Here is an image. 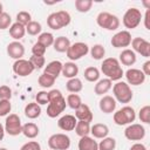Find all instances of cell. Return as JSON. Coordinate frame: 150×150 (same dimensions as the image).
<instances>
[{
  "mask_svg": "<svg viewBox=\"0 0 150 150\" xmlns=\"http://www.w3.org/2000/svg\"><path fill=\"white\" fill-rule=\"evenodd\" d=\"M75 117L77 121H83V122L90 123L94 118V115H93L90 108L87 104L82 103L77 109H75Z\"/></svg>",
  "mask_w": 150,
  "mask_h": 150,
  "instance_id": "d6986e66",
  "label": "cell"
},
{
  "mask_svg": "<svg viewBox=\"0 0 150 150\" xmlns=\"http://www.w3.org/2000/svg\"><path fill=\"white\" fill-rule=\"evenodd\" d=\"M50 150H68L70 146V137L66 134H53L48 138Z\"/></svg>",
  "mask_w": 150,
  "mask_h": 150,
  "instance_id": "52a82bcc",
  "label": "cell"
},
{
  "mask_svg": "<svg viewBox=\"0 0 150 150\" xmlns=\"http://www.w3.org/2000/svg\"><path fill=\"white\" fill-rule=\"evenodd\" d=\"M83 75L88 82H97L100 79V70L96 67H88L84 69Z\"/></svg>",
  "mask_w": 150,
  "mask_h": 150,
  "instance_id": "1f68e13d",
  "label": "cell"
},
{
  "mask_svg": "<svg viewBox=\"0 0 150 150\" xmlns=\"http://www.w3.org/2000/svg\"><path fill=\"white\" fill-rule=\"evenodd\" d=\"M30 21H32V15H30V13H28V12H26V11H21V12H19V13L16 14V22L23 25L25 27H26Z\"/></svg>",
  "mask_w": 150,
  "mask_h": 150,
  "instance_id": "60d3db41",
  "label": "cell"
},
{
  "mask_svg": "<svg viewBox=\"0 0 150 150\" xmlns=\"http://www.w3.org/2000/svg\"><path fill=\"white\" fill-rule=\"evenodd\" d=\"M55 80H56V79H54L53 76L42 73V74L39 76V79H38V83H39V86H41L42 88H50V87L55 83Z\"/></svg>",
  "mask_w": 150,
  "mask_h": 150,
  "instance_id": "d590c367",
  "label": "cell"
},
{
  "mask_svg": "<svg viewBox=\"0 0 150 150\" xmlns=\"http://www.w3.org/2000/svg\"><path fill=\"white\" fill-rule=\"evenodd\" d=\"M70 41L68 38L66 36H57L55 40H54V43H53V47L56 52L59 53H66L70 46Z\"/></svg>",
  "mask_w": 150,
  "mask_h": 150,
  "instance_id": "f1b7e54d",
  "label": "cell"
},
{
  "mask_svg": "<svg viewBox=\"0 0 150 150\" xmlns=\"http://www.w3.org/2000/svg\"><path fill=\"white\" fill-rule=\"evenodd\" d=\"M12 98V89L8 86H0V100H8Z\"/></svg>",
  "mask_w": 150,
  "mask_h": 150,
  "instance_id": "bcb514c9",
  "label": "cell"
},
{
  "mask_svg": "<svg viewBox=\"0 0 150 150\" xmlns=\"http://www.w3.org/2000/svg\"><path fill=\"white\" fill-rule=\"evenodd\" d=\"M66 98L62 96L60 98H56V100H52L48 102V105H47V115L50 117V118H55L56 116H59L61 112L64 111L66 109Z\"/></svg>",
  "mask_w": 150,
  "mask_h": 150,
  "instance_id": "7c38bea8",
  "label": "cell"
},
{
  "mask_svg": "<svg viewBox=\"0 0 150 150\" xmlns=\"http://www.w3.org/2000/svg\"><path fill=\"white\" fill-rule=\"evenodd\" d=\"M41 30H42V27H41V23L38 22V21H34L32 20L27 26H26V33H28L29 35L32 36H35V35H40L41 34Z\"/></svg>",
  "mask_w": 150,
  "mask_h": 150,
  "instance_id": "74e56055",
  "label": "cell"
},
{
  "mask_svg": "<svg viewBox=\"0 0 150 150\" xmlns=\"http://www.w3.org/2000/svg\"><path fill=\"white\" fill-rule=\"evenodd\" d=\"M12 69H13L14 74H16L18 76H21V77L28 76L35 70L33 64L29 62V60H25V59L15 60L12 66Z\"/></svg>",
  "mask_w": 150,
  "mask_h": 150,
  "instance_id": "8fae6325",
  "label": "cell"
},
{
  "mask_svg": "<svg viewBox=\"0 0 150 150\" xmlns=\"http://www.w3.org/2000/svg\"><path fill=\"white\" fill-rule=\"evenodd\" d=\"M0 150H7L6 148H0Z\"/></svg>",
  "mask_w": 150,
  "mask_h": 150,
  "instance_id": "9f6ffc18",
  "label": "cell"
},
{
  "mask_svg": "<svg viewBox=\"0 0 150 150\" xmlns=\"http://www.w3.org/2000/svg\"><path fill=\"white\" fill-rule=\"evenodd\" d=\"M12 25V18L8 13L4 12L1 15H0V29L4 30V29H7L8 27H11Z\"/></svg>",
  "mask_w": 150,
  "mask_h": 150,
  "instance_id": "7bdbcfd3",
  "label": "cell"
},
{
  "mask_svg": "<svg viewBox=\"0 0 150 150\" xmlns=\"http://www.w3.org/2000/svg\"><path fill=\"white\" fill-rule=\"evenodd\" d=\"M144 27L150 30V9L145 11V15H144Z\"/></svg>",
  "mask_w": 150,
  "mask_h": 150,
  "instance_id": "681fc988",
  "label": "cell"
},
{
  "mask_svg": "<svg viewBox=\"0 0 150 150\" xmlns=\"http://www.w3.org/2000/svg\"><path fill=\"white\" fill-rule=\"evenodd\" d=\"M83 88V84H82V81L79 79V77H73V79H69L66 83V89L71 93V94H77L82 90Z\"/></svg>",
  "mask_w": 150,
  "mask_h": 150,
  "instance_id": "f546056e",
  "label": "cell"
},
{
  "mask_svg": "<svg viewBox=\"0 0 150 150\" xmlns=\"http://www.w3.org/2000/svg\"><path fill=\"white\" fill-rule=\"evenodd\" d=\"M138 118L141 122L145 123V124H149L150 123V105H144L139 109L138 111Z\"/></svg>",
  "mask_w": 150,
  "mask_h": 150,
  "instance_id": "ab89813d",
  "label": "cell"
},
{
  "mask_svg": "<svg viewBox=\"0 0 150 150\" xmlns=\"http://www.w3.org/2000/svg\"><path fill=\"white\" fill-rule=\"evenodd\" d=\"M114 122L117 125H127V124H131L135 118H136V112L135 109L130 105H124L123 108H121L117 111H114Z\"/></svg>",
  "mask_w": 150,
  "mask_h": 150,
  "instance_id": "277c9868",
  "label": "cell"
},
{
  "mask_svg": "<svg viewBox=\"0 0 150 150\" xmlns=\"http://www.w3.org/2000/svg\"><path fill=\"white\" fill-rule=\"evenodd\" d=\"M112 88V81L109 79H102L98 80L94 87V91L96 95H104Z\"/></svg>",
  "mask_w": 150,
  "mask_h": 150,
  "instance_id": "cb8c5ba5",
  "label": "cell"
},
{
  "mask_svg": "<svg viewBox=\"0 0 150 150\" xmlns=\"http://www.w3.org/2000/svg\"><path fill=\"white\" fill-rule=\"evenodd\" d=\"M125 79H127V83L130 86H141L144 83L145 81V75L143 74V71L141 69L137 68H129L125 74H124Z\"/></svg>",
  "mask_w": 150,
  "mask_h": 150,
  "instance_id": "9a60e30c",
  "label": "cell"
},
{
  "mask_svg": "<svg viewBox=\"0 0 150 150\" xmlns=\"http://www.w3.org/2000/svg\"><path fill=\"white\" fill-rule=\"evenodd\" d=\"M4 136H5V128H4V125L0 123V141H2Z\"/></svg>",
  "mask_w": 150,
  "mask_h": 150,
  "instance_id": "f5cc1de1",
  "label": "cell"
},
{
  "mask_svg": "<svg viewBox=\"0 0 150 150\" xmlns=\"http://www.w3.org/2000/svg\"><path fill=\"white\" fill-rule=\"evenodd\" d=\"M124 136L129 141H142L145 137V128L139 123H131L125 128Z\"/></svg>",
  "mask_w": 150,
  "mask_h": 150,
  "instance_id": "30bf717a",
  "label": "cell"
},
{
  "mask_svg": "<svg viewBox=\"0 0 150 150\" xmlns=\"http://www.w3.org/2000/svg\"><path fill=\"white\" fill-rule=\"evenodd\" d=\"M66 103H67V105H68L69 108H71V109L75 110V109H77V108L82 104V101H81L80 95H77V94H69V95L67 96Z\"/></svg>",
  "mask_w": 150,
  "mask_h": 150,
  "instance_id": "f35d334b",
  "label": "cell"
},
{
  "mask_svg": "<svg viewBox=\"0 0 150 150\" xmlns=\"http://www.w3.org/2000/svg\"><path fill=\"white\" fill-rule=\"evenodd\" d=\"M77 146L79 150H98V143L90 136L80 137Z\"/></svg>",
  "mask_w": 150,
  "mask_h": 150,
  "instance_id": "7402d4cb",
  "label": "cell"
},
{
  "mask_svg": "<svg viewBox=\"0 0 150 150\" xmlns=\"http://www.w3.org/2000/svg\"><path fill=\"white\" fill-rule=\"evenodd\" d=\"M61 74L67 77V79H73L76 77V75L79 74V67L75 62H66L62 64V71Z\"/></svg>",
  "mask_w": 150,
  "mask_h": 150,
  "instance_id": "d4e9b609",
  "label": "cell"
},
{
  "mask_svg": "<svg viewBox=\"0 0 150 150\" xmlns=\"http://www.w3.org/2000/svg\"><path fill=\"white\" fill-rule=\"evenodd\" d=\"M77 120L74 115H63L57 121V127L63 131H71L75 129Z\"/></svg>",
  "mask_w": 150,
  "mask_h": 150,
  "instance_id": "ac0fdd59",
  "label": "cell"
},
{
  "mask_svg": "<svg viewBox=\"0 0 150 150\" xmlns=\"http://www.w3.org/2000/svg\"><path fill=\"white\" fill-rule=\"evenodd\" d=\"M20 150H41V145L36 141H29V142L25 143L20 148Z\"/></svg>",
  "mask_w": 150,
  "mask_h": 150,
  "instance_id": "c3c4849f",
  "label": "cell"
},
{
  "mask_svg": "<svg viewBox=\"0 0 150 150\" xmlns=\"http://www.w3.org/2000/svg\"><path fill=\"white\" fill-rule=\"evenodd\" d=\"M116 100L112 97V96H109V95H104L101 100H100V103H98V107H100V110L104 114H111L115 111L116 109Z\"/></svg>",
  "mask_w": 150,
  "mask_h": 150,
  "instance_id": "e0dca14e",
  "label": "cell"
},
{
  "mask_svg": "<svg viewBox=\"0 0 150 150\" xmlns=\"http://www.w3.org/2000/svg\"><path fill=\"white\" fill-rule=\"evenodd\" d=\"M141 20H142V13L138 8H135V7L127 9V12L124 13V15L122 18L123 26L128 29L136 28L141 23Z\"/></svg>",
  "mask_w": 150,
  "mask_h": 150,
  "instance_id": "8992f818",
  "label": "cell"
},
{
  "mask_svg": "<svg viewBox=\"0 0 150 150\" xmlns=\"http://www.w3.org/2000/svg\"><path fill=\"white\" fill-rule=\"evenodd\" d=\"M62 62H60L59 60H54V61H50L46 67H45V70L43 73L45 74H48L50 76H53L54 79H57L59 75L61 74L62 71Z\"/></svg>",
  "mask_w": 150,
  "mask_h": 150,
  "instance_id": "ffe728a7",
  "label": "cell"
},
{
  "mask_svg": "<svg viewBox=\"0 0 150 150\" xmlns=\"http://www.w3.org/2000/svg\"><path fill=\"white\" fill-rule=\"evenodd\" d=\"M96 22L101 28L107 30H116L120 27V19L109 12L98 13L96 16Z\"/></svg>",
  "mask_w": 150,
  "mask_h": 150,
  "instance_id": "5b68a950",
  "label": "cell"
},
{
  "mask_svg": "<svg viewBox=\"0 0 150 150\" xmlns=\"http://www.w3.org/2000/svg\"><path fill=\"white\" fill-rule=\"evenodd\" d=\"M114 98L120 103H129L132 100V90L127 82L118 81L112 87Z\"/></svg>",
  "mask_w": 150,
  "mask_h": 150,
  "instance_id": "3957f363",
  "label": "cell"
},
{
  "mask_svg": "<svg viewBox=\"0 0 150 150\" xmlns=\"http://www.w3.org/2000/svg\"><path fill=\"white\" fill-rule=\"evenodd\" d=\"M129 150H148V149L143 143H135V144H132L130 146Z\"/></svg>",
  "mask_w": 150,
  "mask_h": 150,
  "instance_id": "816d5d0a",
  "label": "cell"
},
{
  "mask_svg": "<svg viewBox=\"0 0 150 150\" xmlns=\"http://www.w3.org/2000/svg\"><path fill=\"white\" fill-rule=\"evenodd\" d=\"M88 53H89V47L84 42H75V43H71L69 46L68 50L66 52L67 57L71 62L73 61H76V60H80L81 57L86 56Z\"/></svg>",
  "mask_w": 150,
  "mask_h": 150,
  "instance_id": "9c48e42d",
  "label": "cell"
},
{
  "mask_svg": "<svg viewBox=\"0 0 150 150\" xmlns=\"http://www.w3.org/2000/svg\"><path fill=\"white\" fill-rule=\"evenodd\" d=\"M54 40H55L54 35H53L52 33H48V32H43V33H41V34L38 36V42H40L41 45H43L46 48L53 46Z\"/></svg>",
  "mask_w": 150,
  "mask_h": 150,
  "instance_id": "e575fe53",
  "label": "cell"
},
{
  "mask_svg": "<svg viewBox=\"0 0 150 150\" xmlns=\"http://www.w3.org/2000/svg\"><path fill=\"white\" fill-rule=\"evenodd\" d=\"M131 34L129 30H121V32H117L112 38H111V46L114 48H124V47H128L130 46L131 43Z\"/></svg>",
  "mask_w": 150,
  "mask_h": 150,
  "instance_id": "4fadbf2b",
  "label": "cell"
},
{
  "mask_svg": "<svg viewBox=\"0 0 150 150\" xmlns=\"http://www.w3.org/2000/svg\"><path fill=\"white\" fill-rule=\"evenodd\" d=\"M142 71H143V74H144L145 76L150 75V61H149V60H148V61H145V62L143 63Z\"/></svg>",
  "mask_w": 150,
  "mask_h": 150,
  "instance_id": "f907efd6",
  "label": "cell"
},
{
  "mask_svg": "<svg viewBox=\"0 0 150 150\" xmlns=\"http://www.w3.org/2000/svg\"><path fill=\"white\" fill-rule=\"evenodd\" d=\"M89 53H90V55H91V57L94 60H102L104 57V55H105V49H104V47L102 45L96 43L89 49Z\"/></svg>",
  "mask_w": 150,
  "mask_h": 150,
  "instance_id": "d6a6232c",
  "label": "cell"
},
{
  "mask_svg": "<svg viewBox=\"0 0 150 150\" xmlns=\"http://www.w3.org/2000/svg\"><path fill=\"white\" fill-rule=\"evenodd\" d=\"M4 13V6H2V4L0 2V15Z\"/></svg>",
  "mask_w": 150,
  "mask_h": 150,
  "instance_id": "11a10c76",
  "label": "cell"
},
{
  "mask_svg": "<svg viewBox=\"0 0 150 150\" xmlns=\"http://www.w3.org/2000/svg\"><path fill=\"white\" fill-rule=\"evenodd\" d=\"M143 5L145 6L146 9H150V0H148V1H143Z\"/></svg>",
  "mask_w": 150,
  "mask_h": 150,
  "instance_id": "db71d44e",
  "label": "cell"
},
{
  "mask_svg": "<svg viewBox=\"0 0 150 150\" xmlns=\"http://www.w3.org/2000/svg\"><path fill=\"white\" fill-rule=\"evenodd\" d=\"M136 54L134 53L132 49H123L120 53V61L123 66H132L136 63Z\"/></svg>",
  "mask_w": 150,
  "mask_h": 150,
  "instance_id": "603a6c76",
  "label": "cell"
},
{
  "mask_svg": "<svg viewBox=\"0 0 150 150\" xmlns=\"http://www.w3.org/2000/svg\"><path fill=\"white\" fill-rule=\"evenodd\" d=\"M29 62L33 64L34 69H41L45 67V63H46V60H45V56H36V55H32L30 59H29Z\"/></svg>",
  "mask_w": 150,
  "mask_h": 150,
  "instance_id": "b9f144b4",
  "label": "cell"
},
{
  "mask_svg": "<svg viewBox=\"0 0 150 150\" xmlns=\"http://www.w3.org/2000/svg\"><path fill=\"white\" fill-rule=\"evenodd\" d=\"M25 115L30 120H35L41 115V107L36 102H30L25 107Z\"/></svg>",
  "mask_w": 150,
  "mask_h": 150,
  "instance_id": "83f0119b",
  "label": "cell"
},
{
  "mask_svg": "<svg viewBox=\"0 0 150 150\" xmlns=\"http://www.w3.org/2000/svg\"><path fill=\"white\" fill-rule=\"evenodd\" d=\"M71 16L68 12L66 11H57L48 15L47 18V25L49 28L54 30H59L70 23Z\"/></svg>",
  "mask_w": 150,
  "mask_h": 150,
  "instance_id": "7a4b0ae2",
  "label": "cell"
},
{
  "mask_svg": "<svg viewBox=\"0 0 150 150\" xmlns=\"http://www.w3.org/2000/svg\"><path fill=\"white\" fill-rule=\"evenodd\" d=\"M116 148V139L114 137H104L98 143V150H115Z\"/></svg>",
  "mask_w": 150,
  "mask_h": 150,
  "instance_id": "836d02e7",
  "label": "cell"
},
{
  "mask_svg": "<svg viewBox=\"0 0 150 150\" xmlns=\"http://www.w3.org/2000/svg\"><path fill=\"white\" fill-rule=\"evenodd\" d=\"M74 130H75L76 135L80 136V137L89 136V134H90V123L83 122V121H77Z\"/></svg>",
  "mask_w": 150,
  "mask_h": 150,
  "instance_id": "4dcf8cb0",
  "label": "cell"
},
{
  "mask_svg": "<svg viewBox=\"0 0 150 150\" xmlns=\"http://www.w3.org/2000/svg\"><path fill=\"white\" fill-rule=\"evenodd\" d=\"M90 134L93 135V138H104L109 134V128L107 124L103 123H95L93 127H90Z\"/></svg>",
  "mask_w": 150,
  "mask_h": 150,
  "instance_id": "44dd1931",
  "label": "cell"
},
{
  "mask_svg": "<svg viewBox=\"0 0 150 150\" xmlns=\"http://www.w3.org/2000/svg\"><path fill=\"white\" fill-rule=\"evenodd\" d=\"M46 50H47V48L43 45H41L40 42H35L32 47V53H33V55H36V56H43Z\"/></svg>",
  "mask_w": 150,
  "mask_h": 150,
  "instance_id": "f6af8a7d",
  "label": "cell"
},
{
  "mask_svg": "<svg viewBox=\"0 0 150 150\" xmlns=\"http://www.w3.org/2000/svg\"><path fill=\"white\" fill-rule=\"evenodd\" d=\"M131 47L134 53H138L144 57H149L150 56V42L146 41L143 38H134L131 40Z\"/></svg>",
  "mask_w": 150,
  "mask_h": 150,
  "instance_id": "5bb4252c",
  "label": "cell"
},
{
  "mask_svg": "<svg viewBox=\"0 0 150 150\" xmlns=\"http://www.w3.org/2000/svg\"><path fill=\"white\" fill-rule=\"evenodd\" d=\"M93 1L91 0H75V8L80 13H87L91 9Z\"/></svg>",
  "mask_w": 150,
  "mask_h": 150,
  "instance_id": "8d00e7d4",
  "label": "cell"
},
{
  "mask_svg": "<svg viewBox=\"0 0 150 150\" xmlns=\"http://www.w3.org/2000/svg\"><path fill=\"white\" fill-rule=\"evenodd\" d=\"M26 34V27L19 22H14L9 27V35L15 40L19 41L20 39H22Z\"/></svg>",
  "mask_w": 150,
  "mask_h": 150,
  "instance_id": "484cf974",
  "label": "cell"
},
{
  "mask_svg": "<svg viewBox=\"0 0 150 150\" xmlns=\"http://www.w3.org/2000/svg\"><path fill=\"white\" fill-rule=\"evenodd\" d=\"M35 102L38 104H47L48 103V91H45V90L38 91V94L35 95Z\"/></svg>",
  "mask_w": 150,
  "mask_h": 150,
  "instance_id": "7dc6e473",
  "label": "cell"
},
{
  "mask_svg": "<svg viewBox=\"0 0 150 150\" xmlns=\"http://www.w3.org/2000/svg\"><path fill=\"white\" fill-rule=\"evenodd\" d=\"M7 54L14 60H20L25 55V47L19 41H12L7 45Z\"/></svg>",
  "mask_w": 150,
  "mask_h": 150,
  "instance_id": "2e32d148",
  "label": "cell"
},
{
  "mask_svg": "<svg viewBox=\"0 0 150 150\" xmlns=\"http://www.w3.org/2000/svg\"><path fill=\"white\" fill-rule=\"evenodd\" d=\"M12 110V104L11 101L8 100H0V117L1 116H7Z\"/></svg>",
  "mask_w": 150,
  "mask_h": 150,
  "instance_id": "ee69618b",
  "label": "cell"
},
{
  "mask_svg": "<svg viewBox=\"0 0 150 150\" xmlns=\"http://www.w3.org/2000/svg\"><path fill=\"white\" fill-rule=\"evenodd\" d=\"M39 132H40V129H39L38 124H35L33 122H28L26 124H22V132L21 134H23L25 137L33 139L39 135Z\"/></svg>",
  "mask_w": 150,
  "mask_h": 150,
  "instance_id": "4316f807",
  "label": "cell"
},
{
  "mask_svg": "<svg viewBox=\"0 0 150 150\" xmlns=\"http://www.w3.org/2000/svg\"><path fill=\"white\" fill-rule=\"evenodd\" d=\"M5 132L9 136H18L22 132V123L16 114H9L5 121Z\"/></svg>",
  "mask_w": 150,
  "mask_h": 150,
  "instance_id": "ba28073f",
  "label": "cell"
},
{
  "mask_svg": "<svg viewBox=\"0 0 150 150\" xmlns=\"http://www.w3.org/2000/svg\"><path fill=\"white\" fill-rule=\"evenodd\" d=\"M101 71L110 81H120L124 75V71L121 67V63L115 57H107L101 64Z\"/></svg>",
  "mask_w": 150,
  "mask_h": 150,
  "instance_id": "6da1fadb",
  "label": "cell"
}]
</instances>
